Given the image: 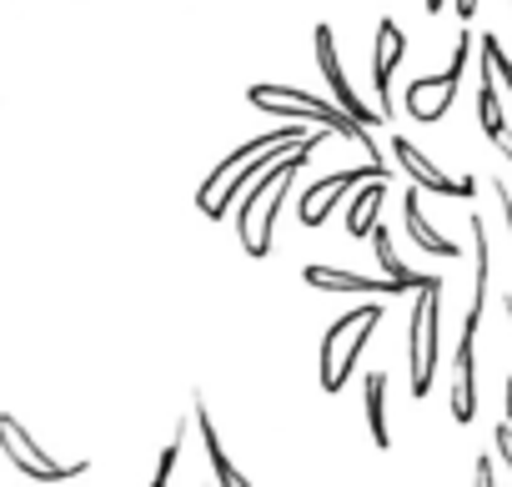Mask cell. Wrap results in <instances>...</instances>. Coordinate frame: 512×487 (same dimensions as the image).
<instances>
[{"label":"cell","mask_w":512,"mask_h":487,"mask_svg":"<svg viewBox=\"0 0 512 487\" xmlns=\"http://www.w3.org/2000/svg\"><path fill=\"white\" fill-rule=\"evenodd\" d=\"M332 131L322 126L312 141H302V146H292L287 156H277L262 176H256L246 191H241V201H236V236H241V247H246V257H256L262 262L267 252H272V226H277V211H282V201H287V186L302 176V166H307V156L327 141Z\"/></svg>","instance_id":"6da1fadb"},{"label":"cell","mask_w":512,"mask_h":487,"mask_svg":"<svg viewBox=\"0 0 512 487\" xmlns=\"http://www.w3.org/2000/svg\"><path fill=\"white\" fill-rule=\"evenodd\" d=\"M246 101H251L256 111H277V116L317 121V126H327L332 136H347L352 146H362V156H367V161H387V151H382V146H372V136H367V126H362L357 116H347L342 106H327V101H322V96H312V91H297V86H251V91H246Z\"/></svg>","instance_id":"7a4b0ae2"},{"label":"cell","mask_w":512,"mask_h":487,"mask_svg":"<svg viewBox=\"0 0 512 487\" xmlns=\"http://www.w3.org/2000/svg\"><path fill=\"white\" fill-rule=\"evenodd\" d=\"M377 327H382V307H352L347 317H337L327 327V337L317 347V387L322 392H342L347 387V377L362 362V352H367Z\"/></svg>","instance_id":"3957f363"},{"label":"cell","mask_w":512,"mask_h":487,"mask_svg":"<svg viewBox=\"0 0 512 487\" xmlns=\"http://www.w3.org/2000/svg\"><path fill=\"white\" fill-rule=\"evenodd\" d=\"M437 322H442V277H427L417 287L412 302V322H407V362H412V397L422 402L432 392V372H437Z\"/></svg>","instance_id":"277c9868"},{"label":"cell","mask_w":512,"mask_h":487,"mask_svg":"<svg viewBox=\"0 0 512 487\" xmlns=\"http://www.w3.org/2000/svg\"><path fill=\"white\" fill-rule=\"evenodd\" d=\"M467 56H472V26H462V36H457V46H452V61L437 71V76H422V81H412L407 86V96H402V106L417 116V121H442L447 111H452V101H457V86H462V71H467Z\"/></svg>","instance_id":"5b68a950"},{"label":"cell","mask_w":512,"mask_h":487,"mask_svg":"<svg viewBox=\"0 0 512 487\" xmlns=\"http://www.w3.org/2000/svg\"><path fill=\"white\" fill-rule=\"evenodd\" d=\"M0 452L11 457V467L21 472V477H31V482H71V477H81L91 462H71V467H61V462H51L46 452H41V442L11 417V412H0Z\"/></svg>","instance_id":"8992f818"},{"label":"cell","mask_w":512,"mask_h":487,"mask_svg":"<svg viewBox=\"0 0 512 487\" xmlns=\"http://www.w3.org/2000/svg\"><path fill=\"white\" fill-rule=\"evenodd\" d=\"M372 176H392V166H387V161H362V166H342V171L312 181V186L302 191V226H322V221L337 211V201H342L352 186L372 181Z\"/></svg>","instance_id":"52a82bcc"},{"label":"cell","mask_w":512,"mask_h":487,"mask_svg":"<svg viewBox=\"0 0 512 487\" xmlns=\"http://www.w3.org/2000/svg\"><path fill=\"white\" fill-rule=\"evenodd\" d=\"M312 41H317V66H322V76H327V86H332L337 106H342L347 116H357V121L372 131V126L382 121V111L357 101V86L347 81V71H342V61H337V31H332V26H317V36H312Z\"/></svg>","instance_id":"ba28073f"},{"label":"cell","mask_w":512,"mask_h":487,"mask_svg":"<svg viewBox=\"0 0 512 487\" xmlns=\"http://www.w3.org/2000/svg\"><path fill=\"white\" fill-rule=\"evenodd\" d=\"M392 156H397V166H402L417 186H427L432 196H462V201H467V196L477 191V186H472V176H447V171H442L432 156H422L407 136H392Z\"/></svg>","instance_id":"9c48e42d"},{"label":"cell","mask_w":512,"mask_h":487,"mask_svg":"<svg viewBox=\"0 0 512 487\" xmlns=\"http://www.w3.org/2000/svg\"><path fill=\"white\" fill-rule=\"evenodd\" d=\"M402 51H407V31L392 16H382L377 21V46H372V81H377V111L382 116H392V71H397Z\"/></svg>","instance_id":"30bf717a"},{"label":"cell","mask_w":512,"mask_h":487,"mask_svg":"<svg viewBox=\"0 0 512 487\" xmlns=\"http://www.w3.org/2000/svg\"><path fill=\"white\" fill-rule=\"evenodd\" d=\"M302 282H307V287H317V292H357V297H387V292H397L387 277H362V272L322 267V262L302 267Z\"/></svg>","instance_id":"8fae6325"},{"label":"cell","mask_w":512,"mask_h":487,"mask_svg":"<svg viewBox=\"0 0 512 487\" xmlns=\"http://www.w3.org/2000/svg\"><path fill=\"white\" fill-rule=\"evenodd\" d=\"M472 412H477V332H462L452 367V417L472 422Z\"/></svg>","instance_id":"7c38bea8"},{"label":"cell","mask_w":512,"mask_h":487,"mask_svg":"<svg viewBox=\"0 0 512 487\" xmlns=\"http://www.w3.org/2000/svg\"><path fill=\"white\" fill-rule=\"evenodd\" d=\"M472 302H467V317H462V332H477L482 327V307H487V272H492V247H487V231L482 221L472 216Z\"/></svg>","instance_id":"4fadbf2b"},{"label":"cell","mask_w":512,"mask_h":487,"mask_svg":"<svg viewBox=\"0 0 512 487\" xmlns=\"http://www.w3.org/2000/svg\"><path fill=\"white\" fill-rule=\"evenodd\" d=\"M402 221H407V236L417 241V247L427 252V257H442V262H452L462 247H457V241L452 236H442L427 216H422V201H417V191H407V201H402Z\"/></svg>","instance_id":"5bb4252c"},{"label":"cell","mask_w":512,"mask_h":487,"mask_svg":"<svg viewBox=\"0 0 512 487\" xmlns=\"http://www.w3.org/2000/svg\"><path fill=\"white\" fill-rule=\"evenodd\" d=\"M196 427H201V442H206V457H211L216 482H221V487H246V472H236L231 457H226V447H221V432H216V422H211L206 397H196Z\"/></svg>","instance_id":"9a60e30c"},{"label":"cell","mask_w":512,"mask_h":487,"mask_svg":"<svg viewBox=\"0 0 512 487\" xmlns=\"http://www.w3.org/2000/svg\"><path fill=\"white\" fill-rule=\"evenodd\" d=\"M362 397H367V427H372V447H377V452H392V427H387V372H367V382H362Z\"/></svg>","instance_id":"2e32d148"},{"label":"cell","mask_w":512,"mask_h":487,"mask_svg":"<svg viewBox=\"0 0 512 487\" xmlns=\"http://www.w3.org/2000/svg\"><path fill=\"white\" fill-rule=\"evenodd\" d=\"M372 247H377V267H382V277H387L397 292H417V287L427 282V277L407 272V267H402V257L392 252V226H382V221L372 226Z\"/></svg>","instance_id":"e0dca14e"},{"label":"cell","mask_w":512,"mask_h":487,"mask_svg":"<svg viewBox=\"0 0 512 487\" xmlns=\"http://www.w3.org/2000/svg\"><path fill=\"white\" fill-rule=\"evenodd\" d=\"M382 181H387V176H372V181H362V191L352 196V206H347V236H367V231L377 226V211H382V196H387Z\"/></svg>","instance_id":"ac0fdd59"},{"label":"cell","mask_w":512,"mask_h":487,"mask_svg":"<svg viewBox=\"0 0 512 487\" xmlns=\"http://www.w3.org/2000/svg\"><path fill=\"white\" fill-rule=\"evenodd\" d=\"M477 121H482V131H487L492 141L507 131V121H502V101H497V71H492L487 56H482V81H477Z\"/></svg>","instance_id":"d6986e66"},{"label":"cell","mask_w":512,"mask_h":487,"mask_svg":"<svg viewBox=\"0 0 512 487\" xmlns=\"http://www.w3.org/2000/svg\"><path fill=\"white\" fill-rule=\"evenodd\" d=\"M181 442H186V422H176V432H171V442H166V452H161V467L151 472V482H156V487H166V482H171V472H176V462H181Z\"/></svg>","instance_id":"ffe728a7"},{"label":"cell","mask_w":512,"mask_h":487,"mask_svg":"<svg viewBox=\"0 0 512 487\" xmlns=\"http://www.w3.org/2000/svg\"><path fill=\"white\" fill-rule=\"evenodd\" d=\"M482 56L492 61V71H497V81L512 91V61L502 56V46H497V36H482Z\"/></svg>","instance_id":"44dd1931"},{"label":"cell","mask_w":512,"mask_h":487,"mask_svg":"<svg viewBox=\"0 0 512 487\" xmlns=\"http://www.w3.org/2000/svg\"><path fill=\"white\" fill-rule=\"evenodd\" d=\"M492 442H497V457L512 467V422H502V427L492 432Z\"/></svg>","instance_id":"7402d4cb"},{"label":"cell","mask_w":512,"mask_h":487,"mask_svg":"<svg viewBox=\"0 0 512 487\" xmlns=\"http://www.w3.org/2000/svg\"><path fill=\"white\" fill-rule=\"evenodd\" d=\"M472 467H477V472H472V477H477V487H492V482H497V472H492V457H477Z\"/></svg>","instance_id":"603a6c76"},{"label":"cell","mask_w":512,"mask_h":487,"mask_svg":"<svg viewBox=\"0 0 512 487\" xmlns=\"http://www.w3.org/2000/svg\"><path fill=\"white\" fill-rule=\"evenodd\" d=\"M452 6H457V16H462V21H472V16H477V0H452Z\"/></svg>","instance_id":"cb8c5ba5"},{"label":"cell","mask_w":512,"mask_h":487,"mask_svg":"<svg viewBox=\"0 0 512 487\" xmlns=\"http://www.w3.org/2000/svg\"><path fill=\"white\" fill-rule=\"evenodd\" d=\"M502 407H507V422H512V372H507V382H502Z\"/></svg>","instance_id":"d4e9b609"},{"label":"cell","mask_w":512,"mask_h":487,"mask_svg":"<svg viewBox=\"0 0 512 487\" xmlns=\"http://www.w3.org/2000/svg\"><path fill=\"white\" fill-rule=\"evenodd\" d=\"M497 151H502V156L512 161V131H502V136H497Z\"/></svg>","instance_id":"484cf974"},{"label":"cell","mask_w":512,"mask_h":487,"mask_svg":"<svg viewBox=\"0 0 512 487\" xmlns=\"http://www.w3.org/2000/svg\"><path fill=\"white\" fill-rule=\"evenodd\" d=\"M422 6H427V16H437V11L447 6V0H422Z\"/></svg>","instance_id":"4316f807"}]
</instances>
